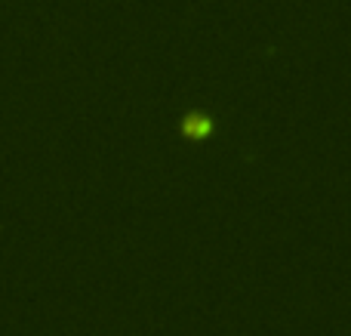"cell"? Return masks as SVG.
Instances as JSON below:
<instances>
[{
	"instance_id": "6da1fadb",
	"label": "cell",
	"mask_w": 351,
	"mask_h": 336,
	"mask_svg": "<svg viewBox=\"0 0 351 336\" xmlns=\"http://www.w3.org/2000/svg\"><path fill=\"white\" fill-rule=\"evenodd\" d=\"M185 133H191V136H204V133H210L213 130V121L210 117H185Z\"/></svg>"
}]
</instances>
